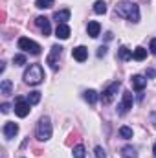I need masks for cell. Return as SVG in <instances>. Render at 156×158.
Returning <instances> with one entry per match:
<instances>
[{
  "label": "cell",
  "mask_w": 156,
  "mask_h": 158,
  "mask_svg": "<svg viewBox=\"0 0 156 158\" xmlns=\"http://www.w3.org/2000/svg\"><path fill=\"white\" fill-rule=\"evenodd\" d=\"M13 64H15V66L26 64V55H15V57H13Z\"/></svg>",
  "instance_id": "obj_26"
},
{
  "label": "cell",
  "mask_w": 156,
  "mask_h": 158,
  "mask_svg": "<svg viewBox=\"0 0 156 158\" xmlns=\"http://www.w3.org/2000/svg\"><path fill=\"white\" fill-rule=\"evenodd\" d=\"M119 86H121V83L116 81V83H112L109 88H105V90H103V94H101V101H103L105 105H109V103L114 99V96H116V92L119 90Z\"/></svg>",
  "instance_id": "obj_8"
},
{
  "label": "cell",
  "mask_w": 156,
  "mask_h": 158,
  "mask_svg": "<svg viewBox=\"0 0 156 158\" xmlns=\"http://www.w3.org/2000/svg\"><path fill=\"white\" fill-rule=\"evenodd\" d=\"M86 31H88V35H90L92 39L99 37V33H101V26H99V22L90 20V22H88V26H86Z\"/></svg>",
  "instance_id": "obj_14"
},
{
  "label": "cell",
  "mask_w": 156,
  "mask_h": 158,
  "mask_svg": "<svg viewBox=\"0 0 156 158\" xmlns=\"http://www.w3.org/2000/svg\"><path fill=\"white\" fill-rule=\"evenodd\" d=\"M11 88H13V83H11L9 79H4L2 85H0V92H2V96H11Z\"/></svg>",
  "instance_id": "obj_16"
},
{
  "label": "cell",
  "mask_w": 156,
  "mask_h": 158,
  "mask_svg": "<svg viewBox=\"0 0 156 158\" xmlns=\"http://www.w3.org/2000/svg\"><path fill=\"white\" fill-rule=\"evenodd\" d=\"M28 101H30V105H37L40 101V92H37V90L35 92H30L28 94Z\"/></svg>",
  "instance_id": "obj_24"
},
{
  "label": "cell",
  "mask_w": 156,
  "mask_h": 158,
  "mask_svg": "<svg viewBox=\"0 0 156 158\" xmlns=\"http://www.w3.org/2000/svg\"><path fill=\"white\" fill-rule=\"evenodd\" d=\"M119 136H121L123 140H129V138H132V129H130V127H127V125L119 127Z\"/></svg>",
  "instance_id": "obj_22"
},
{
  "label": "cell",
  "mask_w": 156,
  "mask_h": 158,
  "mask_svg": "<svg viewBox=\"0 0 156 158\" xmlns=\"http://www.w3.org/2000/svg\"><path fill=\"white\" fill-rule=\"evenodd\" d=\"M44 81V70L40 64H31L26 72H24V83L28 85H40Z\"/></svg>",
  "instance_id": "obj_2"
},
{
  "label": "cell",
  "mask_w": 156,
  "mask_h": 158,
  "mask_svg": "<svg viewBox=\"0 0 156 158\" xmlns=\"http://www.w3.org/2000/svg\"><path fill=\"white\" fill-rule=\"evenodd\" d=\"M121 156H123V158H136V156H138V153H136V149H134V147L125 145V147L121 149Z\"/></svg>",
  "instance_id": "obj_17"
},
{
  "label": "cell",
  "mask_w": 156,
  "mask_h": 158,
  "mask_svg": "<svg viewBox=\"0 0 156 158\" xmlns=\"http://www.w3.org/2000/svg\"><path fill=\"white\" fill-rule=\"evenodd\" d=\"M84 99H86L90 105H94V103L97 101V92H96V90H86V92H84Z\"/></svg>",
  "instance_id": "obj_21"
},
{
  "label": "cell",
  "mask_w": 156,
  "mask_h": 158,
  "mask_svg": "<svg viewBox=\"0 0 156 158\" xmlns=\"http://www.w3.org/2000/svg\"><path fill=\"white\" fill-rule=\"evenodd\" d=\"M2 132H4V136H6L7 140H11V138H15V136L18 134V125H17V123H13V121H7V123L4 125Z\"/></svg>",
  "instance_id": "obj_9"
},
{
  "label": "cell",
  "mask_w": 156,
  "mask_h": 158,
  "mask_svg": "<svg viewBox=\"0 0 156 158\" xmlns=\"http://www.w3.org/2000/svg\"><path fill=\"white\" fill-rule=\"evenodd\" d=\"M107 55V46H99L97 50V57H105Z\"/></svg>",
  "instance_id": "obj_28"
},
{
  "label": "cell",
  "mask_w": 156,
  "mask_h": 158,
  "mask_svg": "<svg viewBox=\"0 0 156 158\" xmlns=\"http://www.w3.org/2000/svg\"><path fill=\"white\" fill-rule=\"evenodd\" d=\"M18 48L20 50H24V52H28V53H31V55H39L40 53V44H37L35 40L28 39V37H20L18 39Z\"/></svg>",
  "instance_id": "obj_4"
},
{
  "label": "cell",
  "mask_w": 156,
  "mask_h": 158,
  "mask_svg": "<svg viewBox=\"0 0 156 158\" xmlns=\"http://www.w3.org/2000/svg\"><path fill=\"white\" fill-rule=\"evenodd\" d=\"M0 109H2V112H4V114H7V112H9V109H11V107H9V105H7V103H2V107H0Z\"/></svg>",
  "instance_id": "obj_30"
},
{
  "label": "cell",
  "mask_w": 156,
  "mask_h": 158,
  "mask_svg": "<svg viewBox=\"0 0 156 158\" xmlns=\"http://www.w3.org/2000/svg\"><path fill=\"white\" fill-rule=\"evenodd\" d=\"M151 123L156 127V112H153V114H151Z\"/></svg>",
  "instance_id": "obj_32"
},
{
  "label": "cell",
  "mask_w": 156,
  "mask_h": 158,
  "mask_svg": "<svg viewBox=\"0 0 156 158\" xmlns=\"http://www.w3.org/2000/svg\"><path fill=\"white\" fill-rule=\"evenodd\" d=\"M116 15L129 19L130 22H140V7L132 2H119L116 6Z\"/></svg>",
  "instance_id": "obj_1"
},
{
  "label": "cell",
  "mask_w": 156,
  "mask_h": 158,
  "mask_svg": "<svg viewBox=\"0 0 156 158\" xmlns=\"http://www.w3.org/2000/svg\"><path fill=\"white\" fill-rule=\"evenodd\" d=\"M53 4H55V0H37V2H35V6H37L39 9H50Z\"/></svg>",
  "instance_id": "obj_23"
},
{
  "label": "cell",
  "mask_w": 156,
  "mask_h": 158,
  "mask_svg": "<svg viewBox=\"0 0 156 158\" xmlns=\"http://www.w3.org/2000/svg\"><path fill=\"white\" fill-rule=\"evenodd\" d=\"M72 153H74V158H84V147L79 143V145L74 147V151H72Z\"/></svg>",
  "instance_id": "obj_25"
},
{
  "label": "cell",
  "mask_w": 156,
  "mask_h": 158,
  "mask_svg": "<svg viewBox=\"0 0 156 158\" xmlns=\"http://www.w3.org/2000/svg\"><path fill=\"white\" fill-rule=\"evenodd\" d=\"M70 26L68 24H57V30H55V37L61 40H66L68 37H70Z\"/></svg>",
  "instance_id": "obj_10"
},
{
  "label": "cell",
  "mask_w": 156,
  "mask_h": 158,
  "mask_svg": "<svg viewBox=\"0 0 156 158\" xmlns=\"http://www.w3.org/2000/svg\"><path fill=\"white\" fill-rule=\"evenodd\" d=\"M72 55H74V59H76V61L84 63V61H86V57H88V50H86L84 46H77V48H74V50H72Z\"/></svg>",
  "instance_id": "obj_12"
},
{
  "label": "cell",
  "mask_w": 156,
  "mask_h": 158,
  "mask_svg": "<svg viewBox=\"0 0 156 158\" xmlns=\"http://www.w3.org/2000/svg\"><path fill=\"white\" fill-rule=\"evenodd\" d=\"M149 50H151V53H154V55H156V39L151 40V46H149Z\"/></svg>",
  "instance_id": "obj_29"
},
{
  "label": "cell",
  "mask_w": 156,
  "mask_h": 158,
  "mask_svg": "<svg viewBox=\"0 0 156 158\" xmlns=\"http://www.w3.org/2000/svg\"><path fill=\"white\" fill-rule=\"evenodd\" d=\"M53 20H57V24H66V20H70V9H61V11H55Z\"/></svg>",
  "instance_id": "obj_15"
},
{
  "label": "cell",
  "mask_w": 156,
  "mask_h": 158,
  "mask_svg": "<svg viewBox=\"0 0 156 158\" xmlns=\"http://www.w3.org/2000/svg\"><path fill=\"white\" fill-rule=\"evenodd\" d=\"M61 53H63V48H61L59 44L51 46V52H50V55H48L46 63H48L53 70H57V68H59V57H61Z\"/></svg>",
  "instance_id": "obj_6"
},
{
  "label": "cell",
  "mask_w": 156,
  "mask_h": 158,
  "mask_svg": "<svg viewBox=\"0 0 156 158\" xmlns=\"http://www.w3.org/2000/svg\"><path fill=\"white\" fill-rule=\"evenodd\" d=\"M94 13H97V15H105V13H107V4H105V0H97V2L94 4Z\"/></svg>",
  "instance_id": "obj_18"
},
{
  "label": "cell",
  "mask_w": 156,
  "mask_h": 158,
  "mask_svg": "<svg viewBox=\"0 0 156 158\" xmlns=\"http://www.w3.org/2000/svg\"><path fill=\"white\" fill-rule=\"evenodd\" d=\"M117 55H119V59H121V61H129V59H132V52H130L127 46H121V48H119V52H117Z\"/></svg>",
  "instance_id": "obj_19"
},
{
  "label": "cell",
  "mask_w": 156,
  "mask_h": 158,
  "mask_svg": "<svg viewBox=\"0 0 156 158\" xmlns=\"http://www.w3.org/2000/svg\"><path fill=\"white\" fill-rule=\"evenodd\" d=\"M153 153H154V156H156V143H154V147H153Z\"/></svg>",
  "instance_id": "obj_33"
},
{
  "label": "cell",
  "mask_w": 156,
  "mask_h": 158,
  "mask_svg": "<svg viewBox=\"0 0 156 158\" xmlns=\"http://www.w3.org/2000/svg\"><path fill=\"white\" fill-rule=\"evenodd\" d=\"M147 76H149V77H154V76H156V70H153V68H151V70H147Z\"/></svg>",
  "instance_id": "obj_31"
},
{
  "label": "cell",
  "mask_w": 156,
  "mask_h": 158,
  "mask_svg": "<svg viewBox=\"0 0 156 158\" xmlns=\"http://www.w3.org/2000/svg\"><path fill=\"white\" fill-rule=\"evenodd\" d=\"M15 114L18 118H26L30 114V101L24 99V98H17V101H15Z\"/></svg>",
  "instance_id": "obj_7"
},
{
  "label": "cell",
  "mask_w": 156,
  "mask_h": 158,
  "mask_svg": "<svg viewBox=\"0 0 156 158\" xmlns=\"http://www.w3.org/2000/svg\"><path fill=\"white\" fill-rule=\"evenodd\" d=\"M94 153H96V158H107V153H105V149H103V147H99V145L94 149Z\"/></svg>",
  "instance_id": "obj_27"
},
{
  "label": "cell",
  "mask_w": 156,
  "mask_h": 158,
  "mask_svg": "<svg viewBox=\"0 0 156 158\" xmlns=\"http://www.w3.org/2000/svg\"><path fill=\"white\" fill-rule=\"evenodd\" d=\"M35 24H37V26H39L40 30H42L44 37L51 33V26H50V20H48L46 17H37V19H35Z\"/></svg>",
  "instance_id": "obj_11"
},
{
  "label": "cell",
  "mask_w": 156,
  "mask_h": 158,
  "mask_svg": "<svg viewBox=\"0 0 156 158\" xmlns=\"http://www.w3.org/2000/svg\"><path fill=\"white\" fill-rule=\"evenodd\" d=\"M132 103H134V98H132V94L130 92H123V98H121V101H119V105H117V114H127L130 109H132Z\"/></svg>",
  "instance_id": "obj_5"
},
{
  "label": "cell",
  "mask_w": 156,
  "mask_h": 158,
  "mask_svg": "<svg viewBox=\"0 0 156 158\" xmlns=\"http://www.w3.org/2000/svg\"><path fill=\"white\" fill-rule=\"evenodd\" d=\"M130 83H132V88L138 90V92H142L147 86V79L143 77V76H132L130 77Z\"/></svg>",
  "instance_id": "obj_13"
},
{
  "label": "cell",
  "mask_w": 156,
  "mask_h": 158,
  "mask_svg": "<svg viewBox=\"0 0 156 158\" xmlns=\"http://www.w3.org/2000/svg\"><path fill=\"white\" fill-rule=\"evenodd\" d=\"M35 138L39 142H48L51 138V121L48 116H42L37 123V131H35Z\"/></svg>",
  "instance_id": "obj_3"
},
{
  "label": "cell",
  "mask_w": 156,
  "mask_h": 158,
  "mask_svg": "<svg viewBox=\"0 0 156 158\" xmlns=\"http://www.w3.org/2000/svg\"><path fill=\"white\" fill-rule=\"evenodd\" d=\"M132 57H134L136 61H143V59L147 57V50H145V48H142V46H138V48L132 52Z\"/></svg>",
  "instance_id": "obj_20"
}]
</instances>
